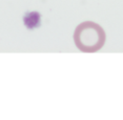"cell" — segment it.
I'll return each instance as SVG.
<instances>
[{
  "label": "cell",
  "mask_w": 123,
  "mask_h": 120,
  "mask_svg": "<svg viewBox=\"0 0 123 120\" xmlns=\"http://www.w3.org/2000/svg\"><path fill=\"white\" fill-rule=\"evenodd\" d=\"M106 33L102 26L96 22L85 21L77 25L74 31L75 45L80 51L94 53L104 46Z\"/></svg>",
  "instance_id": "cell-1"
}]
</instances>
